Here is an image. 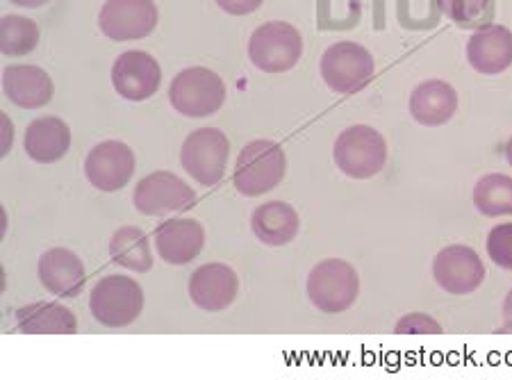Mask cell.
<instances>
[{"instance_id": "1", "label": "cell", "mask_w": 512, "mask_h": 380, "mask_svg": "<svg viewBox=\"0 0 512 380\" xmlns=\"http://www.w3.org/2000/svg\"><path fill=\"white\" fill-rule=\"evenodd\" d=\"M287 171V158L280 144L271 139H255L246 144L235 164L233 183L239 194L264 196L283 183Z\"/></svg>"}, {"instance_id": "2", "label": "cell", "mask_w": 512, "mask_h": 380, "mask_svg": "<svg viewBox=\"0 0 512 380\" xmlns=\"http://www.w3.org/2000/svg\"><path fill=\"white\" fill-rule=\"evenodd\" d=\"M360 294V278L353 264L330 258L312 267L308 276V299L326 315H340Z\"/></svg>"}, {"instance_id": "3", "label": "cell", "mask_w": 512, "mask_h": 380, "mask_svg": "<svg viewBox=\"0 0 512 380\" xmlns=\"http://www.w3.org/2000/svg\"><path fill=\"white\" fill-rule=\"evenodd\" d=\"M333 158L344 176L355 180L374 178L385 169L387 142L374 128L351 126L337 137Z\"/></svg>"}, {"instance_id": "4", "label": "cell", "mask_w": 512, "mask_h": 380, "mask_svg": "<svg viewBox=\"0 0 512 380\" xmlns=\"http://www.w3.org/2000/svg\"><path fill=\"white\" fill-rule=\"evenodd\" d=\"M169 101L185 117H212L226 101V85L219 73L205 66H192L171 80Z\"/></svg>"}, {"instance_id": "5", "label": "cell", "mask_w": 512, "mask_h": 380, "mask_svg": "<svg viewBox=\"0 0 512 380\" xmlns=\"http://www.w3.org/2000/svg\"><path fill=\"white\" fill-rule=\"evenodd\" d=\"M89 310H92L98 324L107 328L130 326L144 310V292L137 280L130 276L112 274L98 280L89 296Z\"/></svg>"}, {"instance_id": "6", "label": "cell", "mask_w": 512, "mask_h": 380, "mask_svg": "<svg viewBox=\"0 0 512 380\" xmlns=\"http://www.w3.org/2000/svg\"><path fill=\"white\" fill-rule=\"evenodd\" d=\"M230 158V142L217 128H198L189 132L180 148V164L196 183L212 187L224 180Z\"/></svg>"}, {"instance_id": "7", "label": "cell", "mask_w": 512, "mask_h": 380, "mask_svg": "<svg viewBox=\"0 0 512 380\" xmlns=\"http://www.w3.org/2000/svg\"><path fill=\"white\" fill-rule=\"evenodd\" d=\"M303 37L292 23L269 21L251 35L249 57L264 73H285L299 64Z\"/></svg>"}, {"instance_id": "8", "label": "cell", "mask_w": 512, "mask_h": 380, "mask_svg": "<svg viewBox=\"0 0 512 380\" xmlns=\"http://www.w3.org/2000/svg\"><path fill=\"white\" fill-rule=\"evenodd\" d=\"M374 57L355 41H337L321 57V78L337 94H355L374 76Z\"/></svg>"}, {"instance_id": "9", "label": "cell", "mask_w": 512, "mask_h": 380, "mask_svg": "<svg viewBox=\"0 0 512 380\" xmlns=\"http://www.w3.org/2000/svg\"><path fill=\"white\" fill-rule=\"evenodd\" d=\"M135 208L146 217H164L196 205V192L171 171H155L142 178L132 192Z\"/></svg>"}, {"instance_id": "10", "label": "cell", "mask_w": 512, "mask_h": 380, "mask_svg": "<svg viewBox=\"0 0 512 380\" xmlns=\"http://www.w3.org/2000/svg\"><path fill=\"white\" fill-rule=\"evenodd\" d=\"M433 278L444 292L465 296L483 285L485 264L472 246L451 244L435 255Z\"/></svg>"}, {"instance_id": "11", "label": "cell", "mask_w": 512, "mask_h": 380, "mask_svg": "<svg viewBox=\"0 0 512 380\" xmlns=\"http://www.w3.org/2000/svg\"><path fill=\"white\" fill-rule=\"evenodd\" d=\"M98 26L114 41L144 39L158 26V7L153 0H107Z\"/></svg>"}, {"instance_id": "12", "label": "cell", "mask_w": 512, "mask_h": 380, "mask_svg": "<svg viewBox=\"0 0 512 380\" xmlns=\"http://www.w3.org/2000/svg\"><path fill=\"white\" fill-rule=\"evenodd\" d=\"M135 153L123 142H101L89 151L85 176L101 192H119L135 176Z\"/></svg>"}, {"instance_id": "13", "label": "cell", "mask_w": 512, "mask_h": 380, "mask_svg": "<svg viewBox=\"0 0 512 380\" xmlns=\"http://www.w3.org/2000/svg\"><path fill=\"white\" fill-rule=\"evenodd\" d=\"M162 69L153 55L128 51L117 57L112 66V85L128 101H146L160 89Z\"/></svg>"}, {"instance_id": "14", "label": "cell", "mask_w": 512, "mask_h": 380, "mask_svg": "<svg viewBox=\"0 0 512 380\" xmlns=\"http://www.w3.org/2000/svg\"><path fill=\"white\" fill-rule=\"evenodd\" d=\"M239 294V278L233 267L210 262L198 267L189 278V296L196 308L205 312L228 310Z\"/></svg>"}, {"instance_id": "15", "label": "cell", "mask_w": 512, "mask_h": 380, "mask_svg": "<svg viewBox=\"0 0 512 380\" xmlns=\"http://www.w3.org/2000/svg\"><path fill=\"white\" fill-rule=\"evenodd\" d=\"M37 274L41 285L60 299H76L85 292L87 271L76 253L69 249H51L39 258Z\"/></svg>"}, {"instance_id": "16", "label": "cell", "mask_w": 512, "mask_h": 380, "mask_svg": "<svg viewBox=\"0 0 512 380\" xmlns=\"http://www.w3.org/2000/svg\"><path fill=\"white\" fill-rule=\"evenodd\" d=\"M158 255L169 264H189L201 255L205 246V230L196 219H169L153 233Z\"/></svg>"}, {"instance_id": "17", "label": "cell", "mask_w": 512, "mask_h": 380, "mask_svg": "<svg viewBox=\"0 0 512 380\" xmlns=\"http://www.w3.org/2000/svg\"><path fill=\"white\" fill-rule=\"evenodd\" d=\"M467 60L483 76H497L512 64V32L506 26L487 23L467 41Z\"/></svg>"}, {"instance_id": "18", "label": "cell", "mask_w": 512, "mask_h": 380, "mask_svg": "<svg viewBox=\"0 0 512 380\" xmlns=\"http://www.w3.org/2000/svg\"><path fill=\"white\" fill-rule=\"evenodd\" d=\"M3 92L23 110H37V107L51 103L55 87L44 69L32 64H19L7 66L3 71Z\"/></svg>"}, {"instance_id": "19", "label": "cell", "mask_w": 512, "mask_h": 380, "mask_svg": "<svg viewBox=\"0 0 512 380\" xmlns=\"http://www.w3.org/2000/svg\"><path fill=\"white\" fill-rule=\"evenodd\" d=\"M458 112V92L444 80H426L410 96V114L421 126H444Z\"/></svg>"}, {"instance_id": "20", "label": "cell", "mask_w": 512, "mask_h": 380, "mask_svg": "<svg viewBox=\"0 0 512 380\" xmlns=\"http://www.w3.org/2000/svg\"><path fill=\"white\" fill-rule=\"evenodd\" d=\"M301 219L292 205L285 201H269L255 208L251 214V228L255 237L267 246H285L299 235Z\"/></svg>"}, {"instance_id": "21", "label": "cell", "mask_w": 512, "mask_h": 380, "mask_svg": "<svg viewBox=\"0 0 512 380\" xmlns=\"http://www.w3.org/2000/svg\"><path fill=\"white\" fill-rule=\"evenodd\" d=\"M71 146V130L62 119L41 117L35 119L23 137V148L39 164L62 160Z\"/></svg>"}, {"instance_id": "22", "label": "cell", "mask_w": 512, "mask_h": 380, "mask_svg": "<svg viewBox=\"0 0 512 380\" xmlns=\"http://www.w3.org/2000/svg\"><path fill=\"white\" fill-rule=\"evenodd\" d=\"M19 328L28 335H73L78 333V319L60 303L39 301L23 305L16 312Z\"/></svg>"}, {"instance_id": "23", "label": "cell", "mask_w": 512, "mask_h": 380, "mask_svg": "<svg viewBox=\"0 0 512 380\" xmlns=\"http://www.w3.org/2000/svg\"><path fill=\"white\" fill-rule=\"evenodd\" d=\"M110 255L112 262L128 271H137L144 274L153 267V253L148 237L142 228L137 226H123L114 233L110 242Z\"/></svg>"}, {"instance_id": "24", "label": "cell", "mask_w": 512, "mask_h": 380, "mask_svg": "<svg viewBox=\"0 0 512 380\" xmlns=\"http://www.w3.org/2000/svg\"><path fill=\"white\" fill-rule=\"evenodd\" d=\"M474 205L483 217H512V178L487 173L474 187Z\"/></svg>"}, {"instance_id": "25", "label": "cell", "mask_w": 512, "mask_h": 380, "mask_svg": "<svg viewBox=\"0 0 512 380\" xmlns=\"http://www.w3.org/2000/svg\"><path fill=\"white\" fill-rule=\"evenodd\" d=\"M39 26L26 16L7 14L3 23H0V48L7 57H19L28 55L39 44Z\"/></svg>"}, {"instance_id": "26", "label": "cell", "mask_w": 512, "mask_h": 380, "mask_svg": "<svg viewBox=\"0 0 512 380\" xmlns=\"http://www.w3.org/2000/svg\"><path fill=\"white\" fill-rule=\"evenodd\" d=\"M487 255L497 267L512 271V223H499L490 230L485 242Z\"/></svg>"}, {"instance_id": "27", "label": "cell", "mask_w": 512, "mask_h": 380, "mask_svg": "<svg viewBox=\"0 0 512 380\" xmlns=\"http://www.w3.org/2000/svg\"><path fill=\"white\" fill-rule=\"evenodd\" d=\"M444 16L456 23H472L483 16L492 0H437Z\"/></svg>"}, {"instance_id": "28", "label": "cell", "mask_w": 512, "mask_h": 380, "mask_svg": "<svg viewBox=\"0 0 512 380\" xmlns=\"http://www.w3.org/2000/svg\"><path fill=\"white\" fill-rule=\"evenodd\" d=\"M394 330L399 335H440L442 326L440 321L424 315V312H412V315L396 321Z\"/></svg>"}, {"instance_id": "29", "label": "cell", "mask_w": 512, "mask_h": 380, "mask_svg": "<svg viewBox=\"0 0 512 380\" xmlns=\"http://www.w3.org/2000/svg\"><path fill=\"white\" fill-rule=\"evenodd\" d=\"M264 0H217V5L221 10L233 14V16H246L253 14L255 10H260V5Z\"/></svg>"}, {"instance_id": "30", "label": "cell", "mask_w": 512, "mask_h": 380, "mask_svg": "<svg viewBox=\"0 0 512 380\" xmlns=\"http://www.w3.org/2000/svg\"><path fill=\"white\" fill-rule=\"evenodd\" d=\"M503 330L512 333V289L508 292L506 301H503Z\"/></svg>"}, {"instance_id": "31", "label": "cell", "mask_w": 512, "mask_h": 380, "mask_svg": "<svg viewBox=\"0 0 512 380\" xmlns=\"http://www.w3.org/2000/svg\"><path fill=\"white\" fill-rule=\"evenodd\" d=\"M14 5H21V7H41L46 3H51V0H10Z\"/></svg>"}, {"instance_id": "32", "label": "cell", "mask_w": 512, "mask_h": 380, "mask_svg": "<svg viewBox=\"0 0 512 380\" xmlns=\"http://www.w3.org/2000/svg\"><path fill=\"white\" fill-rule=\"evenodd\" d=\"M506 158H508V164L512 167V137H510V142L506 146Z\"/></svg>"}]
</instances>
